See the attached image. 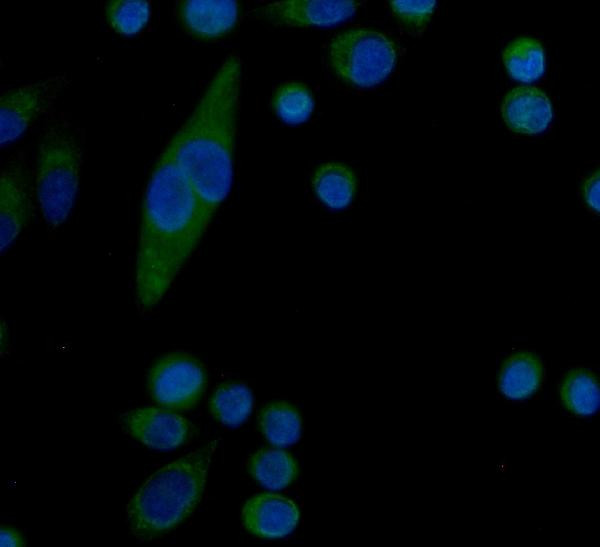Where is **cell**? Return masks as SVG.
Returning <instances> with one entry per match:
<instances>
[{
    "label": "cell",
    "mask_w": 600,
    "mask_h": 547,
    "mask_svg": "<svg viewBox=\"0 0 600 547\" xmlns=\"http://www.w3.org/2000/svg\"><path fill=\"white\" fill-rule=\"evenodd\" d=\"M583 197L585 203L593 211L599 213L600 210V175L595 171L583 183Z\"/></svg>",
    "instance_id": "cell-24"
},
{
    "label": "cell",
    "mask_w": 600,
    "mask_h": 547,
    "mask_svg": "<svg viewBox=\"0 0 600 547\" xmlns=\"http://www.w3.org/2000/svg\"><path fill=\"white\" fill-rule=\"evenodd\" d=\"M106 19L111 28L122 35L140 32L151 14L150 2L145 0H112L105 8Z\"/></svg>",
    "instance_id": "cell-22"
},
{
    "label": "cell",
    "mask_w": 600,
    "mask_h": 547,
    "mask_svg": "<svg viewBox=\"0 0 600 547\" xmlns=\"http://www.w3.org/2000/svg\"><path fill=\"white\" fill-rule=\"evenodd\" d=\"M216 441L163 466L147 478L127 505L131 533L141 541L160 538L187 519L204 492Z\"/></svg>",
    "instance_id": "cell-3"
},
{
    "label": "cell",
    "mask_w": 600,
    "mask_h": 547,
    "mask_svg": "<svg viewBox=\"0 0 600 547\" xmlns=\"http://www.w3.org/2000/svg\"><path fill=\"white\" fill-rule=\"evenodd\" d=\"M254 406L251 390L238 382L220 384L209 399V410L222 424L237 426L250 415Z\"/></svg>",
    "instance_id": "cell-18"
},
{
    "label": "cell",
    "mask_w": 600,
    "mask_h": 547,
    "mask_svg": "<svg viewBox=\"0 0 600 547\" xmlns=\"http://www.w3.org/2000/svg\"><path fill=\"white\" fill-rule=\"evenodd\" d=\"M436 1L394 0L390 2L393 14L409 29L424 27L431 18Z\"/></svg>",
    "instance_id": "cell-23"
},
{
    "label": "cell",
    "mask_w": 600,
    "mask_h": 547,
    "mask_svg": "<svg viewBox=\"0 0 600 547\" xmlns=\"http://www.w3.org/2000/svg\"><path fill=\"white\" fill-rule=\"evenodd\" d=\"M212 217L165 148L142 203L135 266V293L142 308L150 309L160 302Z\"/></svg>",
    "instance_id": "cell-1"
},
{
    "label": "cell",
    "mask_w": 600,
    "mask_h": 547,
    "mask_svg": "<svg viewBox=\"0 0 600 547\" xmlns=\"http://www.w3.org/2000/svg\"><path fill=\"white\" fill-rule=\"evenodd\" d=\"M300 518L297 505L289 498L263 493L249 499L242 510L244 527L255 536L275 539L290 534Z\"/></svg>",
    "instance_id": "cell-11"
},
{
    "label": "cell",
    "mask_w": 600,
    "mask_h": 547,
    "mask_svg": "<svg viewBox=\"0 0 600 547\" xmlns=\"http://www.w3.org/2000/svg\"><path fill=\"white\" fill-rule=\"evenodd\" d=\"M328 59L340 80L355 87L370 88L392 72L397 61V46L377 30L349 29L332 39Z\"/></svg>",
    "instance_id": "cell-5"
},
{
    "label": "cell",
    "mask_w": 600,
    "mask_h": 547,
    "mask_svg": "<svg viewBox=\"0 0 600 547\" xmlns=\"http://www.w3.org/2000/svg\"><path fill=\"white\" fill-rule=\"evenodd\" d=\"M1 546H24L25 542L22 535L11 527H1L0 530Z\"/></svg>",
    "instance_id": "cell-25"
},
{
    "label": "cell",
    "mask_w": 600,
    "mask_h": 547,
    "mask_svg": "<svg viewBox=\"0 0 600 547\" xmlns=\"http://www.w3.org/2000/svg\"><path fill=\"white\" fill-rule=\"evenodd\" d=\"M272 108L287 124L303 123L310 118L314 109L312 92L301 82L283 83L273 94Z\"/></svg>",
    "instance_id": "cell-21"
},
{
    "label": "cell",
    "mask_w": 600,
    "mask_h": 547,
    "mask_svg": "<svg viewBox=\"0 0 600 547\" xmlns=\"http://www.w3.org/2000/svg\"><path fill=\"white\" fill-rule=\"evenodd\" d=\"M560 395L568 410L586 416L599 407V385L596 376L588 369L569 370L560 386Z\"/></svg>",
    "instance_id": "cell-19"
},
{
    "label": "cell",
    "mask_w": 600,
    "mask_h": 547,
    "mask_svg": "<svg viewBox=\"0 0 600 547\" xmlns=\"http://www.w3.org/2000/svg\"><path fill=\"white\" fill-rule=\"evenodd\" d=\"M311 184L315 195L324 205L340 210L351 204L357 189V178L346 164L327 162L315 170Z\"/></svg>",
    "instance_id": "cell-15"
},
{
    "label": "cell",
    "mask_w": 600,
    "mask_h": 547,
    "mask_svg": "<svg viewBox=\"0 0 600 547\" xmlns=\"http://www.w3.org/2000/svg\"><path fill=\"white\" fill-rule=\"evenodd\" d=\"M358 6L353 0H287L267 4L257 13L275 25L328 27L352 17Z\"/></svg>",
    "instance_id": "cell-10"
},
{
    "label": "cell",
    "mask_w": 600,
    "mask_h": 547,
    "mask_svg": "<svg viewBox=\"0 0 600 547\" xmlns=\"http://www.w3.org/2000/svg\"><path fill=\"white\" fill-rule=\"evenodd\" d=\"M183 28L202 40L218 39L236 26L239 6L232 0H185L176 5Z\"/></svg>",
    "instance_id": "cell-12"
},
{
    "label": "cell",
    "mask_w": 600,
    "mask_h": 547,
    "mask_svg": "<svg viewBox=\"0 0 600 547\" xmlns=\"http://www.w3.org/2000/svg\"><path fill=\"white\" fill-rule=\"evenodd\" d=\"M32 213L31 187L23 161L8 164L0 176V249L3 254L27 225Z\"/></svg>",
    "instance_id": "cell-9"
},
{
    "label": "cell",
    "mask_w": 600,
    "mask_h": 547,
    "mask_svg": "<svg viewBox=\"0 0 600 547\" xmlns=\"http://www.w3.org/2000/svg\"><path fill=\"white\" fill-rule=\"evenodd\" d=\"M505 67L514 79L532 82L544 72V50L539 41L521 37L511 42L503 52Z\"/></svg>",
    "instance_id": "cell-20"
},
{
    "label": "cell",
    "mask_w": 600,
    "mask_h": 547,
    "mask_svg": "<svg viewBox=\"0 0 600 547\" xmlns=\"http://www.w3.org/2000/svg\"><path fill=\"white\" fill-rule=\"evenodd\" d=\"M543 378L541 359L530 351H518L504 361L498 387L506 397L520 400L533 395L541 386Z\"/></svg>",
    "instance_id": "cell-14"
},
{
    "label": "cell",
    "mask_w": 600,
    "mask_h": 547,
    "mask_svg": "<svg viewBox=\"0 0 600 547\" xmlns=\"http://www.w3.org/2000/svg\"><path fill=\"white\" fill-rule=\"evenodd\" d=\"M82 166L80 141L72 126L55 120L38 145L34 188L42 217L58 227L68 218L77 196Z\"/></svg>",
    "instance_id": "cell-4"
},
{
    "label": "cell",
    "mask_w": 600,
    "mask_h": 547,
    "mask_svg": "<svg viewBox=\"0 0 600 547\" xmlns=\"http://www.w3.org/2000/svg\"><path fill=\"white\" fill-rule=\"evenodd\" d=\"M125 430L142 444L157 450H170L187 443L193 424L166 408L143 407L130 410L121 417Z\"/></svg>",
    "instance_id": "cell-8"
},
{
    "label": "cell",
    "mask_w": 600,
    "mask_h": 547,
    "mask_svg": "<svg viewBox=\"0 0 600 547\" xmlns=\"http://www.w3.org/2000/svg\"><path fill=\"white\" fill-rule=\"evenodd\" d=\"M240 90L241 61L232 54L165 147L211 216L227 197L232 184Z\"/></svg>",
    "instance_id": "cell-2"
},
{
    "label": "cell",
    "mask_w": 600,
    "mask_h": 547,
    "mask_svg": "<svg viewBox=\"0 0 600 547\" xmlns=\"http://www.w3.org/2000/svg\"><path fill=\"white\" fill-rule=\"evenodd\" d=\"M506 125L513 131L536 134L552 120V105L547 95L536 87L522 86L511 90L502 103Z\"/></svg>",
    "instance_id": "cell-13"
},
{
    "label": "cell",
    "mask_w": 600,
    "mask_h": 547,
    "mask_svg": "<svg viewBox=\"0 0 600 547\" xmlns=\"http://www.w3.org/2000/svg\"><path fill=\"white\" fill-rule=\"evenodd\" d=\"M67 83L65 75H56L5 92L0 98L1 146L16 140L47 113Z\"/></svg>",
    "instance_id": "cell-7"
},
{
    "label": "cell",
    "mask_w": 600,
    "mask_h": 547,
    "mask_svg": "<svg viewBox=\"0 0 600 547\" xmlns=\"http://www.w3.org/2000/svg\"><path fill=\"white\" fill-rule=\"evenodd\" d=\"M260 429L275 446H288L300 438L302 420L298 410L288 402H271L258 415Z\"/></svg>",
    "instance_id": "cell-17"
},
{
    "label": "cell",
    "mask_w": 600,
    "mask_h": 547,
    "mask_svg": "<svg viewBox=\"0 0 600 547\" xmlns=\"http://www.w3.org/2000/svg\"><path fill=\"white\" fill-rule=\"evenodd\" d=\"M207 386V372L193 355L172 352L159 358L148 374V390L157 405L173 411L195 407Z\"/></svg>",
    "instance_id": "cell-6"
},
{
    "label": "cell",
    "mask_w": 600,
    "mask_h": 547,
    "mask_svg": "<svg viewBox=\"0 0 600 547\" xmlns=\"http://www.w3.org/2000/svg\"><path fill=\"white\" fill-rule=\"evenodd\" d=\"M248 470L263 486L276 490L287 487L295 480L298 465L290 453L266 448L250 457Z\"/></svg>",
    "instance_id": "cell-16"
}]
</instances>
